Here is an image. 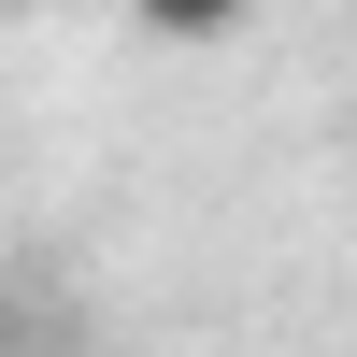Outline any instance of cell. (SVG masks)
<instances>
[{"label":"cell","mask_w":357,"mask_h":357,"mask_svg":"<svg viewBox=\"0 0 357 357\" xmlns=\"http://www.w3.org/2000/svg\"><path fill=\"white\" fill-rule=\"evenodd\" d=\"M243 15H257V0H129V29H143V43H229Z\"/></svg>","instance_id":"obj_1"}]
</instances>
